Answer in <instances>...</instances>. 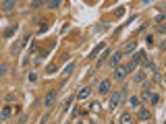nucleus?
Masks as SVG:
<instances>
[{"label":"nucleus","mask_w":166,"mask_h":124,"mask_svg":"<svg viewBox=\"0 0 166 124\" xmlns=\"http://www.w3.org/2000/svg\"><path fill=\"white\" fill-rule=\"evenodd\" d=\"M125 95H127V89H116L112 95H110V102H108V108L110 110H116L120 103H123V99H125Z\"/></svg>","instance_id":"f257e3e1"},{"label":"nucleus","mask_w":166,"mask_h":124,"mask_svg":"<svg viewBox=\"0 0 166 124\" xmlns=\"http://www.w3.org/2000/svg\"><path fill=\"white\" fill-rule=\"evenodd\" d=\"M56 97H58V91L50 89V91H48V95H46V99H44V106H46V108H52V106L56 103Z\"/></svg>","instance_id":"f03ea898"},{"label":"nucleus","mask_w":166,"mask_h":124,"mask_svg":"<svg viewBox=\"0 0 166 124\" xmlns=\"http://www.w3.org/2000/svg\"><path fill=\"white\" fill-rule=\"evenodd\" d=\"M89 95H92V87H81V89L77 91V99H79V102L89 99Z\"/></svg>","instance_id":"7ed1b4c3"},{"label":"nucleus","mask_w":166,"mask_h":124,"mask_svg":"<svg viewBox=\"0 0 166 124\" xmlns=\"http://www.w3.org/2000/svg\"><path fill=\"white\" fill-rule=\"evenodd\" d=\"M110 89H112V81H110V79H106V81L100 83V95H108Z\"/></svg>","instance_id":"20e7f679"},{"label":"nucleus","mask_w":166,"mask_h":124,"mask_svg":"<svg viewBox=\"0 0 166 124\" xmlns=\"http://www.w3.org/2000/svg\"><path fill=\"white\" fill-rule=\"evenodd\" d=\"M125 77H127V68L123 66V64L114 66V79H116V81H123Z\"/></svg>","instance_id":"39448f33"},{"label":"nucleus","mask_w":166,"mask_h":124,"mask_svg":"<svg viewBox=\"0 0 166 124\" xmlns=\"http://www.w3.org/2000/svg\"><path fill=\"white\" fill-rule=\"evenodd\" d=\"M120 58H123V52H114V54H110V58H108V62H110V66H119L120 64Z\"/></svg>","instance_id":"423d86ee"},{"label":"nucleus","mask_w":166,"mask_h":124,"mask_svg":"<svg viewBox=\"0 0 166 124\" xmlns=\"http://www.w3.org/2000/svg\"><path fill=\"white\" fill-rule=\"evenodd\" d=\"M137 118H139L141 122H150V120H152V112H150V110H145V108H141V110L137 112Z\"/></svg>","instance_id":"0eeeda50"},{"label":"nucleus","mask_w":166,"mask_h":124,"mask_svg":"<svg viewBox=\"0 0 166 124\" xmlns=\"http://www.w3.org/2000/svg\"><path fill=\"white\" fill-rule=\"evenodd\" d=\"M110 54H112V52H110V48H104V50H102V56H100V60H98V68H100L108 58H110Z\"/></svg>","instance_id":"6e6552de"},{"label":"nucleus","mask_w":166,"mask_h":124,"mask_svg":"<svg viewBox=\"0 0 166 124\" xmlns=\"http://www.w3.org/2000/svg\"><path fill=\"white\" fill-rule=\"evenodd\" d=\"M15 6H17V2H15V0H6V2H2V4H0V8H2V11H4V12L12 11Z\"/></svg>","instance_id":"1a4fd4ad"},{"label":"nucleus","mask_w":166,"mask_h":124,"mask_svg":"<svg viewBox=\"0 0 166 124\" xmlns=\"http://www.w3.org/2000/svg\"><path fill=\"white\" fill-rule=\"evenodd\" d=\"M11 114H12V106H6V108L0 112V120H9V118H11Z\"/></svg>","instance_id":"9d476101"},{"label":"nucleus","mask_w":166,"mask_h":124,"mask_svg":"<svg viewBox=\"0 0 166 124\" xmlns=\"http://www.w3.org/2000/svg\"><path fill=\"white\" fill-rule=\"evenodd\" d=\"M143 60H145V52H135V56H133V64H141Z\"/></svg>","instance_id":"9b49d317"},{"label":"nucleus","mask_w":166,"mask_h":124,"mask_svg":"<svg viewBox=\"0 0 166 124\" xmlns=\"http://www.w3.org/2000/svg\"><path fill=\"white\" fill-rule=\"evenodd\" d=\"M120 124H133V114H129V112H125L123 116H120V120H119Z\"/></svg>","instance_id":"f8f14e48"},{"label":"nucleus","mask_w":166,"mask_h":124,"mask_svg":"<svg viewBox=\"0 0 166 124\" xmlns=\"http://www.w3.org/2000/svg\"><path fill=\"white\" fill-rule=\"evenodd\" d=\"M135 50H137V42H129V44L125 45V50H123V52H127V54H133Z\"/></svg>","instance_id":"ddd939ff"},{"label":"nucleus","mask_w":166,"mask_h":124,"mask_svg":"<svg viewBox=\"0 0 166 124\" xmlns=\"http://www.w3.org/2000/svg\"><path fill=\"white\" fill-rule=\"evenodd\" d=\"M141 66H143V70H154V72H156V64L152 62V60H143Z\"/></svg>","instance_id":"4468645a"},{"label":"nucleus","mask_w":166,"mask_h":124,"mask_svg":"<svg viewBox=\"0 0 166 124\" xmlns=\"http://www.w3.org/2000/svg\"><path fill=\"white\" fill-rule=\"evenodd\" d=\"M145 81H147V72H145V70H139L137 77H135V83H145Z\"/></svg>","instance_id":"2eb2a0df"},{"label":"nucleus","mask_w":166,"mask_h":124,"mask_svg":"<svg viewBox=\"0 0 166 124\" xmlns=\"http://www.w3.org/2000/svg\"><path fill=\"white\" fill-rule=\"evenodd\" d=\"M147 102H150V106H158V103H160V95H158V93H152Z\"/></svg>","instance_id":"dca6fc26"},{"label":"nucleus","mask_w":166,"mask_h":124,"mask_svg":"<svg viewBox=\"0 0 166 124\" xmlns=\"http://www.w3.org/2000/svg\"><path fill=\"white\" fill-rule=\"evenodd\" d=\"M73 70H75V64H73V62H69V64L64 66V70H62V75H64V77H69Z\"/></svg>","instance_id":"f3484780"},{"label":"nucleus","mask_w":166,"mask_h":124,"mask_svg":"<svg viewBox=\"0 0 166 124\" xmlns=\"http://www.w3.org/2000/svg\"><path fill=\"white\" fill-rule=\"evenodd\" d=\"M104 48H106V45H104V44H100V45H95L94 50H92V54H89V58H94V56H95V54H100V52H102V50H104Z\"/></svg>","instance_id":"a211bd4d"},{"label":"nucleus","mask_w":166,"mask_h":124,"mask_svg":"<svg viewBox=\"0 0 166 124\" xmlns=\"http://www.w3.org/2000/svg\"><path fill=\"white\" fill-rule=\"evenodd\" d=\"M48 31V21H40V27H37V33H46Z\"/></svg>","instance_id":"6ab92c4d"},{"label":"nucleus","mask_w":166,"mask_h":124,"mask_svg":"<svg viewBox=\"0 0 166 124\" xmlns=\"http://www.w3.org/2000/svg\"><path fill=\"white\" fill-rule=\"evenodd\" d=\"M46 4H48V8H60L62 2H60V0H50V2H46Z\"/></svg>","instance_id":"aec40b11"},{"label":"nucleus","mask_w":166,"mask_h":124,"mask_svg":"<svg viewBox=\"0 0 166 124\" xmlns=\"http://www.w3.org/2000/svg\"><path fill=\"white\" fill-rule=\"evenodd\" d=\"M56 70H58V66H56V64H48V66H46V72H48V75H54Z\"/></svg>","instance_id":"412c9836"},{"label":"nucleus","mask_w":166,"mask_h":124,"mask_svg":"<svg viewBox=\"0 0 166 124\" xmlns=\"http://www.w3.org/2000/svg\"><path fill=\"white\" fill-rule=\"evenodd\" d=\"M29 42H31V33H25V35H23V39H21V48H23V45H27Z\"/></svg>","instance_id":"4be33fe9"},{"label":"nucleus","mask_w":166,"mask_h":124,"mask_svg":"<svg viewBox=\"0 0 166 124\" xmlns=\"http://www.w3.org/2000/svg\"><path fill=\"white\" fill-rule=\"evenodd\" d=\"M6 72H9V64L2 62V64H0V79H2V75H6Z\"/></svg>","instance_id":"5701e85b"},{"label":"nucleus","mask_w":166,"mask_h":124,"mask_svg":"<svg viewBox=\"0 0 166 124\" xmlns=\"http://www.w3.org/2000/svg\"><path fill=\"white\" fill-rule=\"evenodd\" d=\"M129 106H131V108H139V97H131Z\"/></svg>","instance_id":"b1692460"},{"label":"nucleus","mask_w":166,"mask_h":124,"mask_svg":"<svg viewBox=\"0 0 166 124\" xmlns=\"http://www.w3.org/2000/svg\"><path fill=\"white\" fill-rule=\"evenodd\" d=\"M100 108H102V106H100L98 102H92V103H89V110H92V112H98Z\"/></svg>","instance_id":"393cba45"},{"label":"nucleus","mask_w":166,"mask_h":124,"mask_svg":"<svg viewBox=\"0 0 166 124\" xmlns=\"http://www.w3.org/2000/svg\"><path fill=\"white\" fill-rule=\"evenodd\" d=\"M125 68H127V75H129V72H133V70L137 68V64H133V62H129V64H125Z\"/></svg>","instance_id":"a878e982"},{"label":"nucleus","mask_w":166,"mask_h":124,"mask_svg":"<svg viewBox=\"0 0 166 124\" xmlns=\"http://www.w3.org/2000/svg\"><path fill=\"white\" fill-rule=\"evenodd\" d=\"M46 2L44 0H36V2H31V8H40V6H44Z\"/></svg>","instance_id":"bb28decb"},{"label":"nucleus","mask_w":166,"mask_h":124,"mask_svg":"<svg viewBox=\"0 0 166 124\" xmlns=\"http://www.w3.org/2000/svg\"><path fill=\"white\" fill-rule=\"evenodd\" d=\"M6 102H17V95H15V93H6Z\"/></svg>","instance_id":"cd10ccee"},{"label":"nucleus","mask_w":166,"mask_h":124,"mask_svg":"<svg viewBox=\"0 0 166 124\" xmlns=\"http://www.w3.org/2000/svg\"><path fill=\"white\" fill-rule=\"evenodd\" d=\"M19 52H21V44H15V45H12V54H15V56H17V54H19Z\"/></svg>","instance_id":"c85d7f7f"},{"label":"nucleus","mask_w":166,"mask_h":124,"mask_svg":"<svg viewBox=\"0 0 166 124\" xmlns=\"http://www.w3.org/2000/svg\"><path fill=\"white\" fill-rule=\"evenodd\" d=\"M164 19H166V17L162 15V12H160V15H158V17L154 19V23H164Z\"/></svg>","instance_id":"c756f323"},{"label":"nucleus","mask_w":166,"mask_h":124,"mask_svg":"<svg viewBox=\"0 0 166 124\" xmlns=\"http://www.w3.org/2000/svg\"><path fill=\"white\" fill-rule=\"evenodd\" d=\"M145 44L152 48V45H154V37H152V35H147V37H145Z\"/></svg>","instance_id":"7c9ffc66"},{"label":"nucleus","mask_w":166,"mask_h":124,"mask_svg":"<svg viewBox=\"0 0 166 124\" xmlns=\"http://www.w3.org/2000/svg\"><path fill=\"white\" fill-rule=\"evenodd\" d=\"M12 33H15V27H9V29H6V31H4V35H6V37H11Z\"/></svg>","instance_id":"2f4dec72"},{"label":"nucleus","mask_w":166,"mask_h":124,"mask_svg":"<svg viewBox=\"0 0 166 124\" xmlns=\"http://www.w3.org/2000/svg\"><path fill=\"white\" fill-rule=\"evenodd\" d=\"M27 122V114H21V116H19V124H25Z\"/></svg>","instance_id":"473e14b6"},{"label":"nucleus","mask_w":166,"mask_h":124,"mask_svg":"<svg viewBox=\"0 0 166 124\" xmlns=\"http://www.w3.org/2000/svg\"><path fill=\"white\" fill-rule=\"evenodd\" d=\"M29 81H31V83H36V81H37V75H36V72H29Z\"/></svg>","instance_id":"72a5a7b5"},{"label":"nucleus","mask_w":166,"mask_h":124,"mask_svg":"<svg viewBox=\"0 0 166 124\" xmlns=\"http://www.w3.org/2000/svg\"><path fill=\"white\" fill-rule=\"evenodd\" d=\"M75 124H85V122H83V120H77V122H75Z\"/></svg>","instance_id":"f704fd0d"},{"label":"nucleus","mask_w":166,"mask_h":124,"mask_svg":"<svg viewBox=\"0 0 166 124\" xmlns=\"http://www.w3.org/2000/svg\"><path fill=\"white\" fill-rule=\"evenodd\" d=\"M108 124H116V122H108Z\"/></svg>","instance_id":"c9c22d12"},{"label":"nucleus","mask_w":166,"mask_h":124,"mask_svg":"<svg viewBox=\"0 0 166 124\" xmlns=\"http://www.w3.org/2000/svg\"><path fill=\"white\" fill-rule=\"evenodd\" d=\"M147 124H150V122H147Z\"/></svg>","instance_id":"e433bc0d"}]
</instances>
